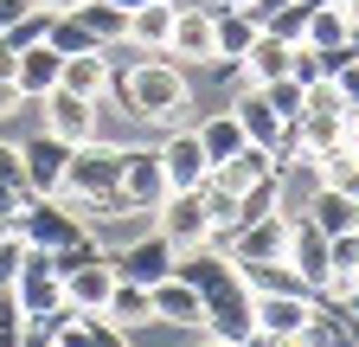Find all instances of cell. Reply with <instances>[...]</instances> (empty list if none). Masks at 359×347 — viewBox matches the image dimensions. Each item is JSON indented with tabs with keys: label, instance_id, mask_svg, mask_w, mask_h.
I'll use <instances>...</instances> for the list:
<instances>
[{
	"label": "cell",
	"instance_id": "ac0fdd59",
	"mask_svg": "<svg viewBox=\"0 0 359 347\" xmlns=\"http://www.w3.org/2000/svg\"><path fill=\"white\" fill-rule=\"evenodd\" d=\"M173 20H180V0H148V7H135V13H128V39H122V46H128V52H142V58L167 52Z\"/></svg>",
	"mask_w": 359,
	"mask_h": 347
},
{
	"label": "cell",
	"instance_id": "8d00e7d4",
	"mask_svg": "<svg viewBox=\"0 0 359 347\" xmlns=\"http://www.w3.org/2000/svg\"><path fill=\"white\" fill-rule=\"evenodd\" d=\"M32 206V187L26 181H0V219H13L20 225V212Z\"/></svg>",
	"mask_w": 359,
	"mask_h": 347
},
{
	"label": "cell",
	"instance_id": "8fae6325",
	"mask_svg": "<svg viewBox=\"0 0 359 347\" xmlns=\"http://www.w3.org/2000/svg\"><path fill=\"white\" fill-rule=\"evenodd\" d=\"M224 251H231V264L250 270V264H276V257L289 251V219L283 212H263V219L238 225L231 238H224Z\"/></svg>",
	"mask_w": 359,
	"mask_h": 347
},
{
	"label": "cell",
	"instance_id": "4fadbf2b",
	"mask_svg": "<svg viewBox=\"0 0 359 347\" xmlns=\"http://www.w3.org/2000/svg\"><path fill=\"white\" fill-rule=\"evenodd\" d=\"M13 302H20V315H45V309H65V277L52 270V257H45L39 244L26 251V270L13 283Z\"/></svg>",
	"mask_w": 359,
	"mask_h": 347
},
{
	"label": "cell",
	"instance_id": "c3c4849f",
	"mask_svg": "<svg viewBox=\"0 0 359 347\" xmlns=\"http://www.w3.org/2000/svg\"><path fill=\"white\" fill-rule=\"evenodd\" d=\"M7 232H13V219H0V238H7Z\"/></svg>",
	"mask_w": 359,
	"mask_h": 347
},
{
	"label": "cell",
	"instance_id": "277c9868",
	"mask_svg": "<svg viewBox=\"0 0 359 347\" xmlns=\"http://www.w3.org/2000/svg\"><path fill=\"white\" fill-rule=\"evenodd\" d=\"M161 148V174H167V193H193L212 181V161H205V142H199V129L193 122H180V129H161L154 136Z\"/></svg>",
	"mask_w": 359,
	"mask_h": 347
},
{
	"label": "cell",
	"instance_id": "1f68e13d",
	"mask_svg": "<svg viewBox=\"0 0 359 347\" xmlns=\"http://www.w3.org/2000/svg\"><path fill=\"white\" fill-rule=\"evenodd\" d=\"M295 129L308 155H327L334 142H346V116H295Z\"/></svg>",
	"mask_w": 359,
	"mask_h": 347
},
{
	"label": "cell",
	"instance_id": "d590c367",
	"mask_svg": "<svg viewBox=\"0 0 359 347\" xmlns=\"http://www.w3.org/2000/svg\"><path fill=\"white\" fill-rule=\"evenodd\" d=\"M26 251H32V244H26L20 232H7V238H0V289H13V283H20V270H26Z\"/></svg>",
	"mask_w": 359,
	"mask_h": 347
},
{
	"label": "cell",
	"instance_id": "9a60e30c",
	"mask_svg": "<svg viewBox=\"0 0 359 347\" xmlns=\"http://www.w3.org/2000/svg\"><path fill=\"white\" fill-rule=\"evenodd\" d=\"M327 181H321V155H295V161H283L276 167V212L283 219H302L308 212V199L321 193Z\"/></svg>",
	"mask_w": 359,
	"mask_h": 347
},
{
	"label": "cell",
	"instance_id": "8992f818",
	"mask_svg": "<svg viewBox=\"0 0 359 347\" xmlns=\"http://www.w3.org/2000/svg\"><path fill=\"white\" fill-rule=\"evenodd\" d=\"M154 232H161L173 251L212 244V219H205V187H193V193H167V199L154 206Z\"/></svg>",
	"mask_w": 359,
	"mask_h": 347
},
{
	"label": "cell",
	"instance_id": "7bdbcfd3",
	"mask_svg": "<svg viewBox=\"0 0 359 347\" xmlns=\"http://www.w3.org/2000/svg\"><path fill=\"white\" fill-rule=\"evenodd\" d=\"M180 7H199V13H224L231 0H180Z\"/></svg>",
	"mask_w": 359,
	"mask_h": 347
},
{
	"label": "cell",
	"instance_id": "f1b7e54d",
	"mask_svg": "<svg viewBox=\"0 0 359 347\" xmlns=\"http://www.w3.org/2000/svg\"><path fill=\"white\" fill-rule=\"evenodd\" d=\"M193 129H199V142H205V161H212V167H218V161H231V155L250 142V136H244V122L231 116V103H224L218 116H205V122H193Z\"/></svg>",
	"mask_w": 359,
	"mask_h": 347
},
{
	"label": "cell",
	"instance_id": "836d02e7",
	"mask_svg": "<svg viewBox=\"0 0 359 347\" xmlns=\"http://www.w3.org/2000/svg\"><path fill=\"white\" fill-rule=\"evenodd\" d=\"M257 91H263V103L276 110L283 122H295V116L308 110V84H295V77H276V84H257Z\"/></svg>",
	"mask_w": 359,
	"mask_h": 347
},
{
	"label": "cell",
	"instance_id": "7c38bea8",
	"mask_svg": "<svg viewBox=\"0 0 359 347\" xmlns=\"http://www.w3.org/2000/svg\"><path fill=\"white\" fill-rule=\"evenodd\" d=\"M289 264H295V277L314 289V296H321L327 283H334V257H327V232L321 225H314V219H289Z\"/></svg>",
	"mask_w": 359,
	"mask_h": 347
},
{
	"label": "cell",
	"instance_id": "60d3db41",
	"mask_svg": "<svg viewBox=\"0 0 359 347\" xmlns=\"http://www.w3.org/2000/svg\"><path fill=\"white\" fill-rule=\"evenodd\" d=\"M334 84H340V97H346V103H359V58H353L346 71H334Z\"/></svg>",
	"mask_w": 359,
	"mask_h": 347
},
{
	"label": "cell",
	"instance_id": "f546056e",
	"mask_svg": "<svg viewBox=\"0 0 359 347\" xmlns=\"http://www.w3.org/2000/svg\"><path fill=\"white\" fill-rule=\"evenodd\" d=\"M58 347H128V328H116V322H103L97 309H90V315H71L65 322Z\"/></svg>",
	"mask_w": 359,
	"mask_h": 347
},
{
	"label": "cell",
	"instance_id": "3957f363",
	"mask_svg": "<svg viewBox=\"0 0 359 347\" xmlns=\"http://www.w3.org/2000/svg\"><path fill=\"white\" fill-rule=\"evenodd\" d=\"M39 129H52L58 142L83 148V142H97V136H103V103H97V97L65 91V84H52V91L39 97Z\"/></svg>",
	"mask_w": 359,
	"mask_h": 347
},
{
	"label": "cell",
	"instance_id": "44dd1931",
	"mask_svg": "<svg viewBox=\"0 0 359 347\" xmlns=\"http://www.w3.org/2000/svg\"><path fill=\"white\" fill-rule=\"evenodd\" d=\"M109 77H116V65H109V52H71L65 58V71H58V84L65 91H77V97H109Z\"/></svg>",
	"mask_w": 359,
	"mask_h": 347
},
{
	"label": "cell",
	"instance_id": "484cf974",
	"mask_svg": "<svg viewBox=\"0 0 359 347\" xmlns=\"http://www.w3.org/2000/svg\"><path fill=\"white\" fill-rule=\"evenodd\" d=\"M97 315H103V322H116V328H142V322H154V296H148V283L116 277V289H109V302H103Z\"/></svg>",
	"mask_w": 359,
	"mask_h": 347
},
{
	"label": "cell",
	"instance_id": "681fc988",
	"mask_svg": "<svg viewBox=\"0 0 359 347\" xmlns=\"http://www.w3.org/2000/svg\"><path fill=\"white\" fill-rule=\"evenodd\" d=\"M7 296H13V289H0V309H7Z\"/></svg>",
	"mask_w": 359,
	"mask_h": 347
},
{
	"label": "cell",
	"instance_id": "ffe728a7",
	"mask_svg": "<svg viewBox=\"0 0 359 347\" xmlns=\"http://www.w3.org/2000/svg\"><path fill=\"white\" fill-rule=\"evenodd\" d=\"M257 20H250V7H224V13H212V52H218V65H238L250 46H257Z\"/></svg>",
	"mask_w": 359,
	"mask_h": 347
},
{
	"label": "cell",
	"instance_id": "b9f144b4",
	"mask_svg": "<svg viewBox=\"0 0 359 347\" xmlns=\"http://www.w3.org/2000/svg\"><path fill=\"white\" fill-rule=\"evenodd\" d=\"M244 7H250V20H257V26H269V20L289 7V0H244Z\"/></svg>",
	"mask_w": 359,
	"mask_h": 347
},
{
	"label": "cell",
	"instance_id": "e0dca14e",
	"mask_svg": "<svg viewBox=\"0 0 359 347\" xmlns=\"http://www.w3.org/2000/svg\"><path fill=\"white\" fill-rule=\"evenodd\" d=\"M167 58L173 65H218V52H212V13H199V7H180V20H173V32H167Z\"/></svg>",
	"mask_w": 359,
	"mask_h": 347
},
{
	"label": "cell",
	"instance_id": "d6a6232c",
	"mask_svg": "<svg viewBox=\"0 0 359 347\" xmlns=\"http://www.w3.org/2000/svg\"><path fill=\"white\" fill-rule=\"evenodd\" d=\"M340 39H353L346 13L334 7V0H327V7H314V20H308V39H302V46H314V52H321V46H340Z\"/></svg>",
	"mask_w": 359,
	"mask_h": 347
},
{
	"label": "cell",
	"instance_id": "e575fe53",
	"mask_svg": "<svg viewBox=\"0 0 359 347\" xmlns=\"http://www.w3.org/2000/svg\"><path fill=\"white\" fill-rule=\"evenodd\" d=\"M308 20H314V7H308V0H289V7L269 20L263 32H276V39H289V46H302V39H308Z\"/></svg>",
	"mask_w": 359,
	"mask_h": 347
},
{
	"label": "cell",
	"instance_id": "cb8c5ba5",
	"mask_svg": "<svg viewBox=\"0 0 359 347\" xmlns=\"http://www.w3.org/2000/svg\"><path fill=\"white\" fill-rule=\"evenodd\" d=\"M58 71H65V52H52V46L39 39V46H26V52H20V71H13V84H20V97H26V103H39V97L58 84Z\"/></svg>",
	"mask_w": 359,
	"mask_h": 347
},
{
	"label": "cell",
	"instance_id": "30bf717a",
	"mask_svg": "<svg viewBox=\"0 0 359 347\" xmlns=\"http://www.w3.org/2000/svg\"><path fill=\"white\" fill-rule=\"evenodd\" d=\"M116 199L142 206V212H154V206L167 199V174H161V148H154V142H128V155H122V187H116Z\"/></svg>",
	"mask_w": 359,
	"mask_h": 347
},
{
	"label": "cell",
	"instance_id": "2e32d148",
	"mask_svg": "<svg viewBox=\"0 0 359 347\" xmlns=\"http://www.w3.org/2000/svg\"><path fill=\"white\" fill-rule=\"evenodd\" d=\"M308 315H314V296H302V289H263L257 296V328L276 341H295L308 328Z\"/></svg>",
	"mask_w": 359,
	"mask_h": 347
},
{
	"label": "cell",
	"instance_id": "ba28073f",
	"mask_svg": "<svg viewBox=\"0 0 359 347\" xmlns=\"http://www.w3.org/2000/svg\"><path fill=\"white\" fill-rule=\"evenodd\" d=\"M20 167H26V187L39 199H52L65 193V174H71V142H58L52 129H39V136L20 142Z\"/></svg>",
	"mask_w": 359,
	"mask_h": 347
},
{
	"label": "cell",
	"instance_id": "7dc6e473",
	"mask_svg": "<svg viewBox=\"0 0 359 347\" xmlns=\"http://www.w3.org/2000/svg\"><path fill=\"white\" fill-rule=\"evenodd\" d=\"M116 7H122V13H135V7H148V0H116Z\"/></svg>",
	"mask_w": 359,
	"mask_h": 347
},
{
	"label": "cell",
	"instance_id": "ab89813d",
	"mask_svg": "<svg viewBox=\"0 0 359 347\" xmlns=\"http://www.w3.org/2000/svg\"><path fill=\"white\" fill-rule=\"evenodd\" d=\"M13 110H26V97H20V84H13V77H0V122H7Z\"/></svg>",
	"mask_w": 359,
	"mask_h": 347
},
{
	"label": "cell",
	"instance_id": "816d5d0a",
	"mask_svg": "<svg viewBox=\"0 0 359 347\" xmlns=\"http://www.w3.org/2000/svg\"><path fill=\"white\" fill-rule=\"evenodd\" d=\"M52 347H58V341H52Z\"/></svg>",
	"mask_w": 359,
	"mask_h": 347
},
{
	"label": "cell",
	"instance_id": "6da1fadb",
	"mask_svg": "<svg viewBox=\"0 0 359 347\" xmlns=\"http://www.w3.org/2000/svg\"><path fill=\"white\" fill-rule=\"evenodd\" d=\"M109 103L135 122V129H180V116H187L193 103V84H187V65H173L167 52L154 58H135L128 71L109 77Z\"/></svg>",
	"mask_w": 359,
	"mask_h": 347
},
{
	"label": "cell",
	"instance_id": "bcb514c9",
	"mask_svg": "<svg viewBox=\"0 0 359 347\" xmlns=\"http://www.w3.org/2000/svg\"><path fill=\"white\" fill-rule=\"evenodd\" d=\"M39 7H52V13H71V7H77V0H39Z\"/></svg>",
	"mask_w": 359,
	"mask_h": 347
},
{
	"label": "cell",
	"instance_id": "83f0119b",
	"mask_svg": "<svg viewBox=\"0 0 359 347\" xmlns=\"http://www.w3.org/2000/svg\"><path fill=\"white\" fill-rule=\"evenodd\" d=\"M302 219H314L327 238H340V232H353V225H359V199H353V193H340V187H321V193L308 199Z\"/></svg>",
	"mask_w": 359,
	"mask_h": 347
},
{
	"label": "cell",
	"instance_id": "d6986e66",
	"mask_svg": "<svg viewBox=\"0 0 359 347\" xmlns=\"http://www.w3.org/2000/svg\"><path fill=\"white\" fill-rule=\"evenodd\" d=\"M269 174H276V155H269V148H257V142H244L231 161H218V167H212V187H224V193H244V187L269 181Z\"/></svg>",
	"mask_w": 359,
	"mask_h": 347
},
{
	"label": "cell",
	"instance_id": "5bb4252c",
	"mask_svg": "<svg viewBox=\"0 0 359 347\" xmlns=\"http://www.w3.org/2000/svg\"><path fill=\"white\" fill-rule=\"evenodd\" d=\"M148 296H154V322L187 328V334H199V328H205V296H199L187 277H180V270H173V277H161Z\"/></svg>",
	"mask_w": 359,
	"mask_h": 347
},
{
	"label": "cell",
	"instance_id": "52a82bcc",
	"mask_svg": "<svg viewBox=\"0 0 359 347\" xmlns=\"http://www.w3.org/2000/svg\"><path fill=\"white\" fill-rule=\"evenodd\" d=\"M250 328H257V296H250V283H244V277H231V283L205 289V328H199V334L244 341Z\"/></svg>",
	"mask_w": 359,
	"mask_h": 347
},
{
	"label": "cell",
	"instance_id": "ee69618b",
	"mask_svg": "<svg viewBox=\"0 0 359 347\" xmlns=\"http://www.w3.org/2000/svg\"><path fill=\"white\" fill-rule=\"evenodd\" d=\"M193 347H244V341H218V334H199Z\"/></svg>",
	"mask_w": 359,
	"mask_h": 347
},
{
	"label": "cell",
	"instance_id": "7a4b0ae2",
	"mask_svg": "<svg viewBox=\"0 0 359 347\" xmlns=\"http://www.w3.org/2000/svg\"><path fill=\"white\" fill-rule=\"evenodd\" d=\"M122 155H128V142H109V136L71 148L65 193H71V199H90V206H83V225H90V212H97L103 199H116V187H122Z\"/></svg>",
	"mask_w": 359,
	"mask_h": 347
},
{
	"label": "cell",
	"instance_id": "d4e9b609",
	"mask_svg": "<svg viewBox=\"0 0 359 347\" xmlns=\"http://www.w3.org/2000/svg\"><path fill=\"white\" fill-rule=\"evenodd\" d=\"M289 58H295V46H289V39L257 32V46H250L238 65H244V84H276V77H289Z\"/></svg>",
	"mask_w": 359,
	"mask_h": 347
},
{
	"label": "cell",
	"instance_id": "9c48e42d",
	"mask_svg": "<svg viewBox=\"0 0 359 347\" xmlns=\"http://www.w3.org/2000/svg\"><path fill=\"white\" fill-rule=\"evenodd\" d=\"M109 264H116V277H128V283H148V289H154L161 277H173L180 251H173V244H167V238L148 225L142 238H128L122 251H109Z\"/></svg>",
	"mask_w": 359,
	"mask_h": 347
},
{
	"label": "cell",
	"instance_id": "f6af8a7d",
	"mask_svg": "<svg viewBox=\"0 0 359 347\" xmlns=\"http://www.w3.org/2000/svg\"><path fill=\"white\" fill-rule=\"evenodd\" d=\"M346 142H359V103H353V116H346Z\"/></svg>",
	"mask_w": 359,
	"mask_h": 347
},
{
	"label": "cell",
	"instance_id": "7402d4cb",
	"mask_svg": "<svg viewBox=\"0 0 359 347\" xmlns=\"http://www.w3.org/2000/svg\"><path fill=\"white\" fill-rule=\"evenodd\" d=\"M231 116L244 122V136L257 142V148H276V136H283V116L263 103V91L257 84H244V91H231Z\"/></svg>",
	"mask_w": 359,
	"mask_h": 347
},
{
	"label": "cell",
	"instance_id": "4dcf8cb0",
	"mask_svg": "<svg viewBox=\"0 0 359 347\" xmlns=\"http://www.w3.org/2000/svg\"><path fill=\"white\" fill-rule=\"evenodd\" d=\"M321 181L359 199V148H353V142H334V148L321 155Z\"/></svg>",
	"mask_w": 359,
	"mask_h": 347
},
{
	"label": "cell",
	"instance_id": "4316f807",
	"mask_svg": "<svg viewBox=\"0 0 359 347\" xmlns=\"http://www.w3.org/2000/svg\"><path fill=\"white\" fill-rule=\"evenodd\" d=\"M77 20H83V32L90 39H97V46L103 52H116L122 46V39H128V13L116 7V0H77V7H71Z\"/></svg>",
	"mask_w": 359,
	"mask_h": 347
},
{
	"label": "cell",
	"instance_id": "603a6c76",
	"mask_svg": "<svg viewBox=\"0 0 359 347\" xmlns=\"http://www.w3.org/2000/svg\"><path fill=\"white\" fill-rule=\"evenodd\" d=\"M109 289H116V264H109V257H97V264H83V270H71V277H65V302H71L77 315L103 309Z\"/></svg>",
	"mask_w": 359,
	"mask_h": 347
},
{
	"label": "cell",
	"instance_id": "f35d334b",
	"mask_svg": "<svg viewBox=\"0 0 359 347\" xmlns=\"http://www.w3.org/2000/svg\"><path fill=\"white\" fill-rule=\"evenodd\" d=\"M0 181H26V167H20V142H0Z\"/></svg>",
	"mask_w": 359,
	"mask_h": 347
},
{
	"label": "cell",
	"instance_id": "74e56055",
	"mask_svg": "<svg viewBox=\"0 0 359 347\" xmlns=\"http://www.w3.org/2000/svg\"><path fill=\"white\" fill-rule=\"evenodd\" d=\"M20 322H26V315H20V302L7 296V309H0V347H20Z\"/></svg>",
	"mask_w": 359,
	"mask_h": 347
},
{
	"label": "cell",
	"instance_id": "f907efd6",
	"mask_svg": "<svg viewBox=\"0 0 359 347\" xmlns=\"http://www.w3.org/2000/svg\"><path fill=\"white\" fill-rule=\"evenodd\" d=\"M231 7H244V0H231Z\"/></svg>",
	"mask_w": 359,
	"mask_h": 347
},
{
	"label": "cell",
	"instance_id": "5b68a950",
	"mask_svg": "<svg viewBox=\"0 0 359 347\" xmlns=\"http://www.w3.org/2000/svg\"><path fill=\"white\" fill-rule=\"evenodd\" d=\"M13 232H20L26 244H39V251H58V244H77L90 225L77 219V206H71L65 193H52V199H39V193H32V206L20 212V225H13Z\"/></svg>",
	"mask_w": 359,
	"mask_h": 347
}]
</instances>
